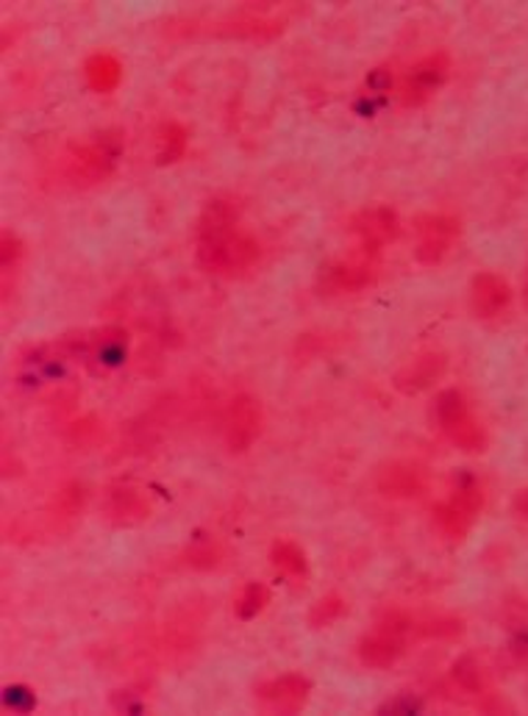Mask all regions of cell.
<instances>
[{
    "label": "cell",
    "instance_id": "obj_1",
    "mask_svg": "<svg viewBox=\"0 0 528 716\" xmlns=\"http://www.w3.org/2000/svg\"><path fill=\"white\" fill-rule=\"evenodd\" d=\"M198 264L212 275L239 279L261 259V245L239 231V214L228 201H209L198 217Z\"/></svg>",
    "mask_w": 528,
    "mask_h": 716
},
{
    "label": "cell",
    "instance_id": "obj_15",
    "mask_svg": "<svg viewBox=\"0 0 528 716\" xmlns=\"http://www.w3.org/2000/svg\"><path fill=\"white\" fill-rule=\"evenodd\" d=\"M83 72H87V81H90V87L96 89V92H101V95L114 92V89L120 87V81H123V65H120L117 56L106 54V50L90 56V59H87V67H83Z\"/></svg>",
    "mask_w": 528,
    "mask_h": 716
},
{
    "label": "cell",
    "instance_id": "obj_5",
    "mask_svg": "<svg viewBox=\"0 0 528 716\" xmlns=\"http://www.w3.org/2000/svg\"><path fill=\"white\" fill-rule=\"evenodd\" d=\"M261 425H265V411L261 402L250 395H237L226 411V425H223V439H226L228 453L239 456L248 453L261 436Z\"/></svg>",
    "mask_w": 528,
    "mask_h": 716
},
{
    "label": "cell",
    "instance_id": "obj_22",
    "mask_svg": "<svg viewBox=\"0 0 528 716\" xmlns=\"http://www.w3.org/2000/svg\"><path fill=\"white\" fill-rule=\"evenodd\" d=\"M187 564L195 569H212L220 564V547L214 542H201L187 553Z\"/></svg>",
    "mask_w": 528,
    "mask_h": 716
},
{
    "label": "cell",
    "instance_id": "obj_25",
    "mask_svg": "<svg viewBox=\"0 0 528 716\" xmlns=\"http://www.w3.org/2000/svg\"><path fill=\"white\" fill-rule=\"evenodd\" d=\"M523 300H526V308H528V279H526V289H523Z\"/></svg>",
    "mask_w": 528,
    "mask_h": 716
},
{
    "label": "cell",
    "instance_id": "obj_14",
    "mask_svg": "<svg viewBox=\"0 0 528 716\" xmlns=\"http://www.w3.org/2000/svg\"><path fill=\"white\" fill-rule=\"evenodd\" d=\"M106 514L109 520L117 522V525H139L143 520H148L150 503L137 486L117 484L109 489Z\"/></svg>",
    "mask_w": 528,
    "mask_h": 716
},
{
    "label": "cell",
    "instance_id": "obj_23",
    "mask_svg": "<svg viewBox=\"0 0 528 716\" xmlns=\"http://www.w3.org/2000/svg\"><path fill=\"white\" fill-rule=\"evenodd\" d=\"M23 259V239L14 237L12 231H3V242H0V264L12 266Z\"/></svg>",
    "mask_w": 528,
    "mask_h": 716
},
{
    "label": "cell",
    "instance_id": "obj_11",
    "mask_svg": "<svg viewBox=\"0 0 528 716\" xmlns=\"http://www.w3.org/2000/svg\"><path fill=\"white\" fill-rule=\"evenodd\" d=\"M448 367V359L442 353H420L415 355L409 364L395 373V389L404 395H420V391L431 389Z\"/></svg>",
    "mask_w": 528,
    "mask_h": 716
},
{
    "label": "cell",
    "instance_id": "obj_20",
    "mask_svg": "<svg viewBox=\"0 0 528 716\" xmlns=\"http://www.w3.org/2000/svg\"><path fill=\"white\" fill-rule=\"evenodd\" d=\"M345 611V603L339 594H328V598L317 600L315 609L310 611V622L315 625V628H326V625H334V622L342 616Z\"/></svg>",
    "mask_w": 528,
    "mask_h": 716
},
{
    "label": "cell",
    "instance_id": "obj_16",
    "mask_svg": "<svg viewBox=\"0 0 528 716\" xmlns=\"http://www.w3.org/2000/svg\"><path fill=\"white\" fill-rule=\"evenodd\" d=\"M270 561L279 572L290 575V578H303L310 572V558L303 553V547L292 539H279L270 550Z\"/></svg>",
    "mask_w": 528,
    "mask_h": 716
},
{
    "label": "cell",
    "instance_id": "obj_2",
    "mask_svg": "<svg viewBox=\"0 0 528 716\" xmlns=\"http://www.w3.org/2000/svg\"><path fill=\"white\" fill-rule=\"evenodd\" d=\"M434 420H437V425L446 431V436L457 444L459 451L481 453L487 447V431L473 417L462 391H439L437 402H434Z\"/></svg>",
    "mask_w": 528,
    "mask_h": 716
},
{
    "label": "cell",
    "instance_id": "obj_6",
    "mask_svg": "<svg viewBox=\"0 0 528 716\" xmlns=\"http://www.w3.org/2000/svg\"><path fill=\"white\" fill-rule=\"evenodd\" d=\"M417 228H420V242H417L415 259L428 266L446 261L448 253L453 250V245H457L459 234H462L457 219L448 217V214H431V217H423Z\"/></svg>",
    "mask_w": 528,
    "mask_h": 716
},
{
    "label": "cell",
    "instance_id": "obj_3",
    "mask_svg": "<svg viewBox=\"0 0 528 716\" xmlns=\"http://www.w3.org/2000/svg\"><path fill=\"white\" fill-rule=\"evenodd\" d=\"M415 628V622L401 611H392L359 641V661L368 669H386L406 652V636Z\"/></svg>",
    "mask_w": 528,
    "mask_h": 716
},
{
    "label": "cell",
    "instance_id": "obj_10",
    "mask_svg": "<svg viewBox=\"0 0 528 716\" xmlns=\"http://www.w3.org/2000/svg\"><path fill=\"white\" fill-rule=\"evenodd\" d=\"M375 484H379V491L384 498L409 500L428 489V473L415 462H392L381 467Z\"/></svg>",
    "mask_w": 528,
    "mask_h": 716
},
{
    "label": "cell",
    "instance_id": "obj_19",
    "mask_svg": "<svg viewBox=\"0 0 528 716\" xmlns=\"http://www.w3.org/2000/svg\"><path fill=\"white\" fill-rule=\"evenodd\" d=\"M268 600H270L268 587H261V583H248V587L243 589V594H239L237 616L245 622L254 620V616H259L261 611H265Z\"/></svg>",
    "mask_w": 528,
    "mask_h": 716
},
{
    "label": "cell",
    "instance_id": "obj_24",
    "mask_svg": "<svg viewBox=\"0 0 528 716\" xmlns=\"http://www.w3.org/2000/svg\"><path fill=\"white\" fill-rule=\"evenodd\" d=\"M515 514L520 516V520H528V489H520V491H517V498H515Z\"/></svg>",
    "mask_w": 528,
    "mask_h": 716
},
{
    "label": "cell",
    "instance_id": "obj_7",
    "mask_svg": "<svg viewBox=\"0 0 528 716\" xmlns=\"http://www.w3.org/2000/svg\"><path fill=\"white\" fill-rule=\"evenodd\" d=\"M310 692L312 683L303 675L290 672V675L270 678V681L261 683L256 689V700L273 714H297V711H303V705L310 703Z\"/></svg>",
    "mask_w": 528,
    "mask_h": 716
},
{
    "label": "cell",
    "instance_id": "obj_12",
    "mask_svg": "<svg viewBox=\"0 0 528 716\" xmlns=\"http://www.w3.org/2000/svg\"><path fill=\"white\" fill-rule=\"evenodd\" d=\"M512 303V289L501 275L481 273L473 279L470 286V306L481 320H493V317L504 315Z\"/></svg>",
    "mask_w": 528,
    "mask_h": 716
},
{
    "label": "cell",
    "instance_id": "obj_17",
    "mask_svg": "<svg viewBox=\"0 0 528 716\" xmlns=\"http://www.w3.org/2000/svg\"><path fill=\"white\" fill-rule=\"evenodd\" d=\"M187 128L181 123H165L159 130V164H172L181 161V156L187 154Z\"/></svg>",
    "mask_w": 528,
    "mask_h": 716
},
{
    "label": "cell",
    "instance_id": "obj_9",
    "mask_svg": "<svg viewBox=\"0 0 528 716\" xmlns=\"http://www.w3.org/2000/svg\"><path fill=\"white\" fill-rule=\"evenodd\" d=\"M353 231H357L359 242H362L359 245V248H362V255L375 259L386 242H392V239L398 237V231H401L398 214L386 206L368 208V212H362L353 217Z\"/></svg>",
    "mask_w": 528,
    "mask_h": 716
},
{
    "label": "cell",
    "instance_id": "obj_4",
    "mask_svg": "<svg viewBox=\"0 0 528 716\" xmlns=\"http://www.w3.org/2000/svg\"><path fill=\"white\" fill-rule=\"evenodd\" d=\"M481 509H484V491H481V486L462 484L453 491L451 500H446V503H439L434 509V522H437V527L446 533L448 539L459 542L468 536L470 525H473Z\"/></svg>",
    "mask_w": 528,
    "mask_h": 716
},
{
    "label": "cell",
    "instance_id": "obj_18",
    "mask_svg": "<svg viewBox=\"0 0 528 716\" xmlns=\"http://www.w3.org/2000/svg\"><path fill=\"white\" fill-rule=\"evenodd\" d=\"M453 681H457L459 689L470 694H479L484 689V672H481V663L475 661L473 656H464L453 663Z\"/></svg>",
    "mask_w": 528,
    "mask_h": 716
},
{
    "label": "cell",
    "instance_id": "obj_8",
    "mask_svg": "<svg viewBox=\"0 0 528 716\" xmlns=\"http://www.w3.org/2000/svg\"><path fill=\"white\" fill-rule=\"evenodd\" d=\"M448 72H451V59H448V54H431L423 61H417V65L406 72L404 87H401L404 103L420 106L423 101H428V98L448 81Z\"/></svg>",
    "mask_w": 528,
    "mask_h": 716
},
{
    "label": "cell",
    "instance_id": "obj_21",
    "mask_svg": "<svg viewBox=\"0 0 528 716\" xmlns=\"http://www.w3.org/2000/svg\"><path fill=\"white\" fill-rule=\"evenodd\" d=\"M83 503H87V486L83 484H70L61 489L59 500H56V505H59L61 516H76L81 514Z\"/></svg>",
    "mask_w": 528,
    "mask_h": 716
},
{
    "label": "cell",
    "instance_id": "obj_13",
    "mask_svg": "<svg viewBox=\"0 0 528 716\" xmlns=\"http://www.w3.org/2000/svg\"><path fill=\"white\" fill-rule=\"evenodd\" d=\"M373 281V259L364 255L362 261H337L321 273V289L326 295L359 292Z\"/></svg>",
    "mask_w": 528,
    "mask_h": 716
}]
</instances>
